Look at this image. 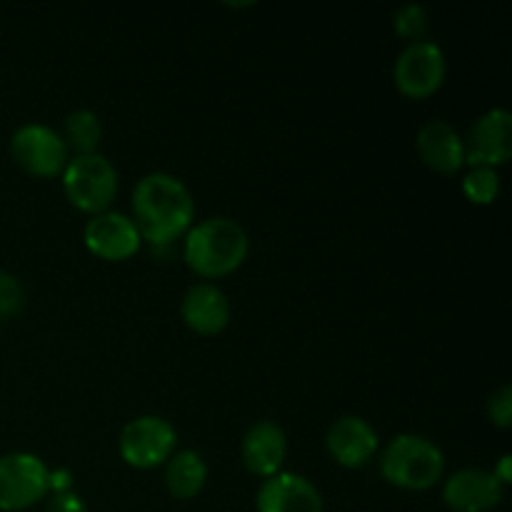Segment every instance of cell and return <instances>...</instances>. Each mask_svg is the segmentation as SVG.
<instances>
[{
    "label": "cell",
    "instance_id": "obj_1",
    "mask_svg": "<svg viewBox=\"0 0 512 512\" xmlns=\"http://www.w3.org/2000/svg\"><path fill=\"white\" fill-rule=\"evenodd\" d=\"M195 203L188 185L170 173H148L133 190V223L153 248H170L193 228Z\"/></svg>",
    "mask_w": 512,
    "mask_h": 512
},
{
    "label": "cell",
    "instance_id": "obj_2",
    "mask_svg": "<svg viewBox=\"0 0 512 512\" xmlns=\"http://www.w3.org/2000/svg\"><path fill=\"white\" fill-rule=\"evenodd\" d=\"M250 250L248 233L233 218H208L195 223L183 238V260L195 275L218 280L235 273Z\"/></svg>",
    "mask_w": 512,
    "mask_h": 512
},
{
    "label": "cell",
    "instance_id": "obj_3",
    "mask_svg": "<svg viewBox=\"0 0 512 512\" xmlns=\"http://www.w3.org/2000/svg\"><path fill=\"white\" fill-rule=\"evenodd\" d=\"M380 475L403 490H430L445 475V455L423 435H395L380 453Z\"/></svg>",
    "mask_w": 512,
    "mask_h": 512
},
{
    "label": "cell",
    "instance_id": "obj_4",
    "mask_svg": "<svg viewBox=\"0 0 512 512\" xmlns=\"http://www.w3.org/2000/svg\"><path fill=\"white\" fill-rule=\"evenodd\" d=\"M65 198L80 213L100 215L118 195V170L105 155H75L63 170Z\"/></svg>",
    "mask_w": 512,
    "mask_h": 512
},
{
    "label": "cell",
    "instance_id": "obj_5",
    "mask_svg": "<svg viewBox=\"0 0 512 512\" xmlns=\"http://www.w3.org/2000/svg\"><path fill=\"white\" fill-rule=\"evenodd\" d=\"M48 493L50 470L38 455L8 453L0 458V510H28Z\"/></svg>",
    "mask_w": 512,
    "mask_h": 512
},
{
    "label": "cell",
    "instance_id": "obj_6",
    "mask_svg": "<svg viewBox=\"0 0 512 512\" xmlns=\"http://www.w3.org/2000/svg\"><path fill=\"white\" fill-rule=\"evenodd\" d=\"M10 155L25 173L35 178L63 175L70 160V150L58 130L43 123L20 125L10 138Z\"/></svg>",
    "mask_w": 512,
    "mask_h": 512
},
{
    "label": "cell",
    "instance_id": "obj_7",
    "mask_svg": "<svg viewBox=\"0 0 512 512\" xmlns=\"http://www.w3.org/2000/svg\"><path fill=\"white\" fill-rule=\"evenodd\" d=\"M448 63L445 53L433 40H418L408 43L400 50L398 60L393 65V80L405 98L423 100L438 93L443 85Z\"/></svg>",
    "mask_w": 512,
    "mask_h": 512
},
{
    "label": "cell",
    "instance_id": "obj_8",
    "mask_svg": "<svg viewBox=\"0 0 512 512\" xmlns=\"http://www.w3.org/2000/svg\"><path fill=\"white\" fill-rule=\"evenodd\" d=\"M178 445V433L173 425L158 415H143L128 423L120 433V458L135 470H150L168 463Z\"/></svg>",
    "mask_w": 512,
    "mask_h": 512
},
{
    "label": "cell",
    "instance_id": "obj_9",
    "mask_svg": "<svg viewBox=\"0 0 512 512\" xmlns=\"http://www.w3.org/2000/svg\"><path fill=\"white\" fill-rule=\"evenodd\" d=\"M465 165L498 170L512 155V115L505 108H493L480 115L463 140Z\"/></svg>",
    "mask_w": 512,
    "mask_h": 512
},
{
    "label": "cell",
    "instance_id": "obj_10",
    "mask_svg": "<svg viewBox=\"0 0 512 512\" xmlns=\"http://www.w3.org/2000/svg\"><path fill=\"white\" fill-rule=\"evenodd\" d=\"M85 248L100 260H110V263H120V260L133 258L143 245L138 228H135L133 218L115 210H105V213L93 215L83 230Z\"/></svg>",
    "mask_w": 512,
    "mask_h": 512
},
{
    "label": "cell",
    "instance_id": "obj_11",
    "mask_svg": "<svg viewBox=\"0 0 512 512\" xmlns=\"http://www.w3.org/2000/svg\"><path fill=\"white\" fill-rule=\"evenodd\" d=\"M505 498V485L493 470L463 468L443 485V500L453 512H490Z\"/></svg>",
    "mask_w": 512,
    "mask_h": 512
},
{
    "label": "cell",
    "instance_id": "obj_12",
    "mask_svg": "<svg viewBox=\"0 0 512 512\" xmlns=\"http://www.w3.org/2000/svg\"><path fill=\"white\" fill-rule=\"evenodd\" d=\"M325 448L335 463L348 470H358L375 458L380 440L368 420L358 415H343L325 433Z\"/></svg>",
    "mask_w": 512,
    "mask_h": 512
},
{
    "label": "cell",
    "instance_id": "obj_13",
    "mask_svg": "<svg viewBox=\"0 0 512 512\" xmlns=\"http://www.w3.org/2000/svg\"><path fill=\"white\" fill-rule=\"evenodd\" d=\"M258 512H323V495L300 473H283L263 480L255 495Z\"/></svg>",
    "mask_w": 512,
    "mask_h": 512
},
{
    "label": "cell",
    "instance_id": "obj_14",
    "mask_svg": "<svg viewBox=\"0 0 512 512\" xmlns=\"http://www.w3.org/2000/svg\"><path fill=\"white\" fill-rule=\"evenodd\" d=\"M285 455H288V438H285V430L273 420H258L243 435L240 458L255 478L268 480L278 475L285 463Z\"/></svg>",
    "mask_w": 512,
    "mask_h": 512
},
{
    "label": "cell",
    "instance_id": "obj_15",
    "mask_svg": "<svg viewBox=\"0 0 512 512\" xmlns=\"http://www.w3.org/2000/svg\"><path fill=\"white\" fill-rule=\"evenodd\" d=\"M180 318L193 333L218 335L230 323V300L213 283H198L188 288L180 303Z\"/></svg>",
    "mask_w": 512,
    "mask_h": 512
},
{
    "label": "cell",
    "instance_id": "obj_16",
    "mask_svg": "<svg viewBox=\"0 0 512 512\" xmlns=\"http://www.w3.org/2000/svg\"><path fill=\"white\" fill-rule=\"evenodd\" d=\"M418 153L435 173L455 175L465 165L463 138L445 120H428L418 130Z\"/></svg>",
    "mask_w": 512,
    "mask_h": 512
},
{
    "label": "cell",
    "instance_id": "obj_17",
    "mask_svg": "<svg viewBox=\"0 0 512 512\" xmlns=\"http://www.w3.org/2000/svg\"><path fill=\"white\" fill-rule=\"evenodd\" d=\"M208 483V465L195 450H180L165 463V488L175 500H193Z\"/></svg>",
    "mask_w": 512,
    "mask_h": 512
},
{
    "label": "cell",
    "instance_id": "obj_18",
    "mask_svg": "<svg viewBox=\"0 0 512 512\" xmlns=\"http://www.w3.org/2000/svg\"><path fill=\"white\" fill-rule=\"evenodd\" d=\"M63 140L68 150H75V155L98 153L100 138H103V125L93 110H73L65 115L63 123Z\"/></svg>",
    "mask_w": 512,
    "mask_h": 512
},
{
    "label": "cell",
    "instance_id": "obj_19",
    "mask_svg": "<svg viewBox=\"0 0 512 512\" xmlns=\"http://www.w3.org/2000/svg\"><path fill=\"white\" fill-rule=\"evenodd\" d=\"M463 193L473 205H493L500 195V175L493 168H470L463 178Z\"/></svg>",
    "mask_w": 512,
    "mask_h": 512
},
{
    "label": "cell",
    "instance_id": "obj_20",
    "mask_svg": "<svg viewBox=\"0 0 512 512\" xmlns=\"http://www.w3.org/2000/svg\"><path fill=\"white\" fill-rule=\"evenodd\" d=\"M393 28L400 38L410 40V43H418V40L428 33L430 18H428V13H425L423 5L405 3L395 10Z\"/></svg>",
    "mask_w": 512,
    "mask_h": 512
},
{
    "label": "cell",
    "instance_id": "obj_21",
    "mask_svg": "<svg viewBox=\"0 0 512 512\" xmlns=\"http://www.w3.org/2000/svg\"><path fill=\"white\" fill-rule=\"evenodd\" d=\"M25 305L23 285L8 270H0V315H15Z\"/></svg>",
    "mask_w": 512,
    "mask_h": 512
},
{
    "label": "cell",
    "instance_id": "obj_22",
    "mask_svg": "<svg viewBox=\"0 0 512 512\" xmlns=\"http://www.w3.org/2000/svg\"><path fill=\"white\" fill-rule=\"evenodd\" d=\"M488 418L493 420V425H498L500 430H508L512 425V388L503 385L500 390H495L488 398Z\"/></svg>",
    "mask_w": 512,
    "mask_h": 512
},
{
    "label": "cell",
    "instance_id": "obj_23",
    "mask_svg": "<svg viewBox=\"0 0 512 512\" xmlns=\"http://www.w3.org/2000/svg\"><path fill=\"white\" fill-rule=\"evenodd\" d=\"M45 512H90V510L78 493H73V490H65V493H55L53 498L48 500Z\"/></svg>",
    "mask_w": 512,
    "mask_h": 512
},
{
    "label": "cell",
    "instance_id": "obj_24",
    "mask_svg": "<svg viewBox=\"0 0 512 512\" xmlns=\"http://www.w3.org/2000/svg\"><path fill=\"white\" fill-rule=\"evenodd\" d=\"M510 465H512L510 455H503V458H500V463H498V468L493 470V475H495V478H498L503 485H510V483H512V468H510Z\"/></svg>",
    "mask_w": 512,
    "mask_h": 512
}]
</instances>
